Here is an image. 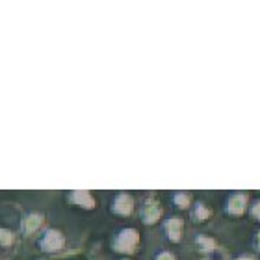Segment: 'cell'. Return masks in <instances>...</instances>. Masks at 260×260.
Here are the masks:
<instances>
[{
  "label": "cell",
  "mask_w": 260,
  "mask_h": 260,
  "mask_svg": "<svg viewBox=\"0 0 260 260\" xmlns=\"http://www.w3.org/2000/svg\"><path fill=\"white\" fill-rule=\"evenodd\" d=\"M173 201H175V205L179 206L180 210H186V208L191 205V195L188 193V191H179V193H175Z\"/></svg>",
  "instance_id": "10"
},
{
  "label": "cell",
  "mask_w": 260,
  "mask_h": 260,
  "mask_svg": "<svg viewBox=\"0 0 260 260\" xmlns=\"http://www.w3.org/2000/svg\"><path fill=\"white\" fill-rule=\"evenodd\" d=\"M141 217L145 225H154L158 223V219L162 217V206L156 199H147L143 210H141Z\"/></svg>",
  "instance_id": "3"
},
{
  "label": "cell",
  "mask_w": 260,
  "mask_h": 260,
  "mask_svg": "<svg viewBox=\"0 0 260 260\" xmlns=\"http://www.w3.org/2000/svg\"><path fill=\"white\" fill-rule=\"evenodd\" d=\"M61 244H63V238H61V234L56 233V231H50V233H47V236H45V240H43V247L47 251L60 249Z\"/></svg>",
  "instance_id": "6"
},
{
  "label": "cell",
  "mask_w": 260,
  "mask_h": 260,
  "mask_svg": "<svg viewBox=\"0 0 260 260\" xmlns=\"http://www.w3.org/2000/svg\"><path fill=\"white\" fill-rule=\"evenodd\" d=\"M11 242H13V234H10L8 231H2V229H0V244L10 245Z\"/></svg>",
  "instance_id": "13"
},
{
  "label": "cell",
  "mask_w": 260,
  "mask_h": 260,
  "mask_svg": "<svg viewBox=\"0 0 260 260\" xmlns=\"http://www.w3.org/2000/svg\"><path fill=\"white\" fill-rule=\"evenodd\" d=\"M41 225V217L38 216V214H34V216L28 217V221H26V231L28 233H34L36 229Z\"/></svg>",
  "instance_id": "11"
},
{
  "label": "cell",
  "mask_w": 260,
  "mask_h": 260,
  "mask_svg": "<svg viewBox=\"0 0 260 260\" xmlns=\"http://www.w3.org/2000/svg\"><path fill=\"white\" fill-rule=\"evenodd\" d=\"M73 201H75L76 205L84 206V208H95V199H93V195L86 190H78L73 193Z\"/></svg>",
  "instance_id": "7"
},
{
  "label": "cell",
  "mask_w": 260,
  "mask_h": 260,
  "mask_svg": "<svg viewBox=\"0 0 260 260\" xmlns=\"http://www.w3.org/2000/svg\"><path fill=\"white\" fill-rule=\"evenodd\" d=\"M197 245L203 253H214L217 249L216 240L210 238V236H197Z\"/></svg>",
  "instance_id": "9"
},
{
  "label": "cell",
  "mask_w": 260,
  "mask_h": 260,
  "mask_svg": "<svg viewBox=\"0 0 260 260\" xmlns=\"http://www.w3.org/2000/svg\"><path fill=\"white\" fill-rule=\"evenodd\" d=\"M156 260H177V258H175L173 253H169V251H162V253H158Z\"/></svg>",
  "instance_id": "15"
},
{
  "label": "cell",
  "mask_w": 260,
  "mask_h": 260,
  "mask_svg": "<svg viewBox=\"0 0 260 260\" xmlns=\"http://www.w3.org/2000/svg\"><path fill=\"white\" fill-rule=\"evenodd\" d=\"M249 205H251V197L247 191H233L227 197L225 212L231 217H242L245 212L249 210Z\"/></svg>",
  "instance_id": "2"
},
{
  "label": "cell",
  "mask_w": 260,
  "mask_h": 260,
  "mask_svg": "<svg viewBox=\"0 0 260 260\" xmlns=\"http://www.w3.org/2000/svg\"><path fill=\"white\" fill-rule=\"evenodd\" d=\"M249 214H251V217H253V221L260 223V199H256L255 203L249 205Z\"/></svg>",
  "instance_id": "12"
},
{
  "label": "cell",
  "mask_w": 260,
  "mask_h": 260,
  "mask_svg": "<svg viewBox=\"0 0 260 260\" xmlns=\"http://www.w3.org/2000/svg\"><path fill=\"white\" fill-rule=\"evenodd\" d=\"M210 216H212V210L205 205V203H197V205H195L193 219H195L197 223H205Z\"/></svg>",
  "instance_id": "8"
},
{
  "label": "cell",
  "mask_w": 260,
  "mask_h": 260,
  "mask_svg": "<svg viewBox=\"0 0 260 260\" xmlns=\"http://www.w3.org/2000/svg\"><path fill=\"white\" fill-rule=\"evenodd\" d=\"M134 210V199L130 193H119L114 201V212L119 216H130Z\"/></svg>",
  "instance_id": "5"
},
{
  "label": "cell",
  "mask_w": 260,
  "mask_h": 260,
  "mask_svg": "<svg viewBox=\"0 0 260 260\" xmlns=\"http://www.w3.org/2000/svg\"><path fill=\"white\" fill-rule=\"evenodd\" d=\"M140 245V233L136 229H123L117 238L114 240V249L117 253H123V255H132L136 253Z\"/></svg>",
  "instance_id": "1"
},
{
  "label": "cell",
  "mask_w": 260,
  "mask_h": 260,
  "mask_svg": "<svg viewBox=\"0 0 260 260\" xmlns=\"http://www.w3.org/2000/svg\"><path fill=\"white\" fill-rule=\"evenodd\" d=\"M253 249H255V253L260 255V229L255 233V236H253Z\"/></svg>",
  "instance_id": "14"
},
{
  "label": "cell",
  "mask_w": 260,
  "mask_h": 260,
  "mask_svg": "<svg viewBox=\"0 0 260 260\" xmlns=\"http://www.w3.org/2000/svg\"><path fill=\"white\" fill-rule=\"evenodd\" d=\"M182 233H184V221L180 217H169L166 221V234L173 244H179L182 240Z\"/></svg>",
  "instance_id": "4"
},
{
  "label": "cell",
  "mask_w": 260,
  "mask_h": 260,
  "mask_svg": "<svg viewBox=\"0 0 260 260\" xmlns=\"http://www.w3.org/2000/svg\"><path fill=\"white\" fill-rule=\"evenodd\" d=\"M234 260H255V255H251V253H244V255L236 256Z\"/></svg>",
  "instance_id": "16"
}]
</instances>
